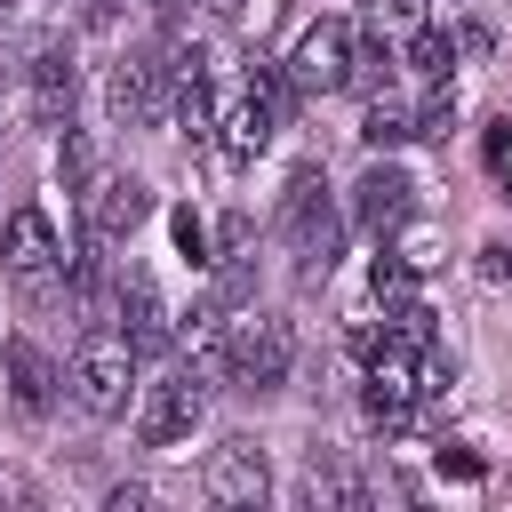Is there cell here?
<instances>
[{
	"instance_id": "1",
	"label": "cell",
	"mask_w": 512,
	"mask_h": 512,
	"mask_svg": "<svg viewBox=\"0 0 512 512\" xmlns=\"http://www.w3.org/2000/svg\"><path fill=\"white\" fill-rule=\"evenodd\" d=\"M280 240H288V256H296L304 280H328L344 224H336V200H328V176L320 168H296L288 176V192H280Z\"/></svg>"
},
{
	"instance_id": "2",
	"label": "cell",
	"mask_w": 512,
	"mask_h": 512,
	"mask_svg": "<svg viewBox=\"0 0 512 512\" xmlns=\"http://www.w3.org/2000/svg\"><path fill=\"white\" fill-rule=\"evenodd\" d=\"M288 368H296V336H288V320H272V312H240L232 336H224V376H232L240 392H280Z\"/></svg>"
},
{
	"instance_id": "3",
	"label": "cell",
	"mask_w": 512,
	"mask_h": 512,
	"mask_svg": "<svg viewBox=\"0 0 512 512\" xmlns=\"http://www.w3.org/2000/svg\"><path fill=\"white\" fill-rule=\"evenodd\" d=\"M64 384H72V400H80L88 416H120V408H128V384H136V352H128V336H88Z\"/></svg>"
},
{
	"instance_id": "4",
	"label": "cell",
	"mask_w": 512,
	"mask_h": 512,
	"mask_svg": "<svg viewBox=\"0 0 512 512\" xmlns=\"http://www.w3.org/2000/svg\"><path fill=\"white\" fill-rule=\"evenodd\" d=\"M200 408H208L200 368H176V376L144 384V400H136V440H144V448H176V440H192Z\"/></svg>"
},
{
	"instance_id": "5",
	"label": "cell",
	"mask_w": 512,
	"mask_h": 512,
	"mask_svg": "<svg viewBox=\"0 0 512 512\" xmlns=\"http://www.w3.org/2000/svg\"><path fill=\"white\" fill-rule=\"evenodd\" d=\"M168 96H176V72H168L160 48H136V56L112 64V120L120 128H152L168 112Z\"/></svg>"
},
{
	"instance_id": "6",
	"label": "cell",
	"mask_w": 512,
	"mask_h": 512,
	"mask_svg": "<svg viewBox=\"0 0 512 512\" xmlns=\"http://www.w3.org/2000/svg\"><path fill=\"white\" fill-rule=\"evenodd\" d=\"M72 96H80L72 48H64V40H32V48H24V104H32V120H40V128H64V120H72Z\"/></svg>"
},
{
	"instance_id": "7",
	"label": "cell",
	"mask_w": 512,
	"mask_h": 512,
	"mask_svg": "<svg viewBox=\"0 0 512 512\" xmlns=\"http://www.w3.org/2000/svg\"><path fill=\"white\" fill-rule=\"evenodd\" d=\"M344 64H352V32H344L336 16H320V24L296 40V56H288V88L328 96V88H344Z\"/></svg>"
},
{
	"instance_id": "8",
	"label": "cell",
	"mask_w": 512,
	"mask_h": 512,
	"mask_svg": "<svg viewBox=\"0 0 512 512\" xmlns=\"http://www.w3.org/2000/svg\"><path fill=\"white\" fill-rule=\"evenodd\" d=\"M0 256H8V272L24 280V296H40V288H48V272L64 264V248H56V224H48L40 208H16V216H8V232H0Z\"/></svg>"
},
{
	"instance_id": "9",
	"label": "cell",
	"mask_w": 512,
	"mask_h": 512,
	"mask_svg": "<svg viewBox=\"0 0 512 512\" xmlns=\"http://www.w3.org/2000/svg\"><path fill=\"white\" fill-rule=\"evenodd\" d=\"M408 216H416V184H408V176H400L392 160H376V168H368V176L352 184V224L384 240V232H400Z\"/></svg>"
},
{
	"instance_id": "10",
	"label": "cell",
	"mask_w": 512,
	"mask_h": 512,
	"mask_svg": "<svg viewBox=\"0 0 512 512\" xmlns=\"http://www.w3.org/2000/svg\"><path fill=\"white\" fill-rule=\"evenodd\" d=\"M200 488H208V504H264L272 472H264L256 440H224V448H208V464H200Z\"/></svg>"
},
{
	"instance_id": "11",
	"label": "cell",
	"mask_w": 512,
	"mask_h": 512,
	"mask_svg": "<svg viewBox=\"0 0 512 512\" xmlns=\"http://www.w3.org/2000/svg\"><path fill=\"white\" fill-rule=\"evenodd\" d=\"M120 336H128V352L136 360H152V352H168V304H160V288L144 280V272H120Z\"/></svg>"
},
{
	"instance_id": "12",
	"label": "cell",
	"mask_w": 512,
	"mask_h": 512,
	"mask_svg": "<svg viewBox=\"0 0 512 512\" xmlns=\"http://www.w3.org/2000/svg\"><path fill=\"white\" fill-rule=\"evenodd\" d=\"M144 216H152V192H144L136 176H96V184H88V232L128 240Z\"/></svg>"
},
{
	"instance_id": "13",
	"label": "cell",
	"mask_w": 512,
	"mask_h": 512,
	"mask_svg": "<svg viewBox=\"0 0 512 512\" xmlns=\"http://www.w3.org/2000/svg\"><path fill=\"white\" fill-rule=\"evenodd\" d=\"M8 392H16L24 416H48V400H56V368L32 336H8Z\"/></svg>"
},
{
	"instance_id": "14",
	"label": "cell",
	"mask_w": 512,
	"mask_h": 512,
	"mask_svg": "<svg viewBox=\"0 0 512 512\" xmlns=\"http://www.w3.org/2000/svg\"><path fill=\"white\" fill-rule=\"evenodd\" d=\"M216 128H224V152H232V160H256V152H264V136H272L280 120H272V112H264L256 96H240V104H232V112H224Z\"/></svg>"
},
{
	"instance_id": "15",
	"label": "cell",
	"mask_w": 512,
	"mask_h": 512,
	"mask_svg": "<svg viewBox=\"0 0 512 512\" xmlns=\"http://www.w3.org/2000/svg\"><path fill=\"white\" fill-rule=\"evenodd\" d=\"M360 136H368L376 152L408 144V136H416V104H400V96H384V88H376V96H368V120H360Z\"/></svg>"
},
{
	"instance_id": "16",
	"label": "cell",
	"mask_w": 512,
	"mask_h": 512,
	"mask_svg": "<svg viewBox=\"0 0 512 512\" xmlns=\"http://www.w3.org/2000/svg\"><path fill=\"white\" fill-rule=\"evenodd\" d=\"M56 176H64V192H88L96 184V136L72 128V120H64V144H56Z\"/></svg>"
},
{
	"instance_id": "17",
	"label": "cell",
	"mask_w": 512,
	"mask_h": 512,
	"mask_svg": "<svg viewBox=\"0 0 512 512\" xmlns=\"http://www.w3.org/2000/svg\"><path fill=\"white\" fill-rule=\"evenodd\" d=\"M408 64H416L424 80H448V64H456V40H448V32H432V24H416V32H408Z\"/></svg>"
},
{
	"instance_id": "18",
	"label": "cell",
	"mask_w": 512,
	"mask_h": 512,
	"mask_svg": "<svg viewBox=\"0 0 512 512\" xmlns=\"http://www.w3.org/2000/svg\"><path fill=\"white\" fill-rule=\"evenodd\" d=\"M384 72H392V48H384L376 32H368V40H352V64H344V88H368V96H376V88H384Z\"/></svg>"
},
{
	"instance_id": "19",
	"label": "cell",
	"mask_w": 512,
	"mask_h": 512,
	"mask_svg": "<svg viewBox=\"0 0 512 512\" xmlns=\"http://www.w3.org/2000/svg\"><path fill=\"white\" fill-rule=\"evenodd\" d=\"M176 248H184L192 264H208V232H200V216H192V208H176Z\"/></svg>"
},
{
	"instance_id": "20",
	"label": "cell",
	"mask_w": 512,
	"mask_h": 512,
	"mask_svg": "<svg viewBox=\"0 0 512 512\" xmlns=\"http://www.w3.org/2000/svg\"><path fill=\"white\" fill-rule=\"evenodd\" d=\"M416 16H424V0H376V24H392V32H416Z\"/></svg>"
},
{
	"instance_id": "21",
	"label": "cell",
	"mask_w": 512,
	"mask_h": 512,
	"mask_svg": "<svg viewBox=\"0 0 512 512\" xmlns=\"http://www.w3.org/2000/svg\"><path fill=\"white\" fill-rule=\"evenodd\" d=\"M480 272H488V280H512V248H488V256H480Z\"/></svg>"
},
{
	"instance_id": "22",
	"label": "cell",
	"mask_w": 512,
	"mask_h": 512,
	"mask_svg": "<svg viewBox=\"0 0 512 512\" xmlns=\"http://www.w3.org/2000/svg\"><path fill=\"white\" fill-rule=\"evenodd\" d=\"M160 8H184V0H160Z\"/></svg>"
}]
</instances>
